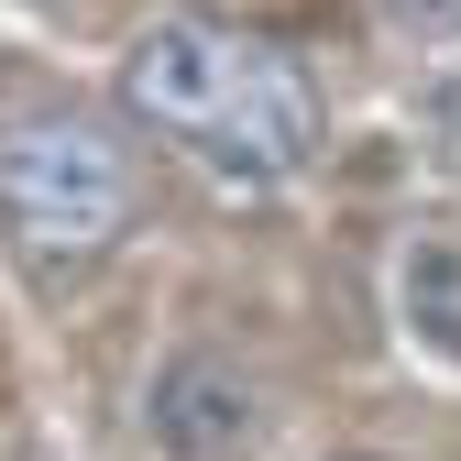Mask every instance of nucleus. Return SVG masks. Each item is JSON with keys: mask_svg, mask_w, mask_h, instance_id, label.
Instances as JSON below:
<instances>
[{"mask_svg": "<svg viewBox=\"0 0 461 461\" xmlns=\"http://www.w3.org/2000/svg\"><path fill=\"white\" fill-rule=\"evenodd\" d=\"M122 110L154 122L165 143H187L209 176H230V187H285L319 154L308 77L285 67V55L198 23V12H154L132 33V55H122Z\"/></svg>", "mask_w": 461, "mask_h": 461, "instance_id": "obj_1", "label": "nucleus"}, {"mask_svg": "<svg viewBox=\"0 0 461 461\" xmlns=\"http://www.w3.org/2000/svg\"><path fill=\"white\" fill-rule=\"evenodd\" d=\"M132 220V154L99 122H33L0 143V230L23 264H88Z\"/></svg>", "mask_w": 461, "mask_h": 461, "instance_id": "obj_2", "label": "nucleus"}, {"mask_svg": "<svg viewBox=\"0 0 461 461\" xmlns=\"http://www.w3.org/2000/svg\"><path fill=\"white\" fill-rule=\"evenodd\" d=\"M143 450L154 461H264L275 450V395L230 352H165L143 384Z\"/></svg>", "mask_w": 461, "mask_h": 461, "instance_id": "obj_3", "label": "nucleus"}, {"mask_svg": "<svg viewBox=\"0 0 461 461\" xmlns=\"http://www.w3.org/2000/svg\"><path fill=\"white\" fill-rule=\"evenodd\" d=\"M395 319H407V340H429V352L461 363V242L450 230H418L407 264H395Z\"/></svg>", "mask_w": 461, "mask_h": 461, "instance_id": "obj_4", "label": "nucleus"}, {"mask_svg": "<svg viewBox=\"0 0 461 461\" xmlns=\"http://www.w3.org/2000/svg\"><path fill=\"white\" fill-rule=\"evenodd\" d=\"M407 132H418V154H429V176L461 187V55H450V67H429V77L407 88Z\"/></svg>", "mask_w": 461, "mask_h": 461, "instance_id": "obj_5", "label": "nucleus"}, {"mask_svg": "<svg viewBox=\"0 0 461 461\" xmlns=\"http://www.w3.org/2000/svg\"><path fill=\"white\" fill-rule=\"evenodd\" d=\"M374 12H384V33H395V44H418V55L461 44V0H374Z\"/></svg>", "mask_w": 461, "mask_h": 461, "instance_id": "obj_6", "label": "nucleus"}, {"mask_svg": "<svg viewBox=\"0 0 461 461\" xmlns=\"http://www.w3.org/2000/svg\"><path fill=\"white\" fill-rule=\"evenodd\" d=\"M330 461H384V450H330Z\"/></svg>", "mask_w": 461, "mask_h": 461, "instance_id": "obj_7", "label": "nucleus"}]
</instances>
